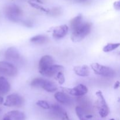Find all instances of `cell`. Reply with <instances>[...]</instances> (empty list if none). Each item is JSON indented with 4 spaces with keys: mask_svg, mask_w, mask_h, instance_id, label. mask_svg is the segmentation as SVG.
<instances>
[{
    "mask_svg": "<svg viewBox=\"0 0 120 120\" xmlns=\"http://www.w3.org/2000/svg\"><path fill=\"white\" fill-rule=\"evenodd\" d=\"M57 79L58 80L59 83L60 84H62L64 83L65 82V77H64V75L62 71H59L57 73Z\"/></svg>",
    "mask_w": 120,
    "mask_h": 120,
    "instance_id": "24",
    "label": "cell"
},
{
    "mask_svg": "<svg viewBox=\"0 0 120 120\" xmlns=\"http://www.w3.org/2000/svg\"><path fill=\"white\" fill-rule=\"evenodd\" d=\"M75 73L80 77H87L90 73L89 68L86 65L77 66L73 69Z\"/></svg>",
    "mask_w": 120,
    "mask_h": 120,
    "instance_id": "13",
    "label": "cell"
},
{
    "mask_svg": "<svg viewBox=\"0 0 120 120\" xmlns=\"http://www.w3.org/2000/svg\"><path fill=\"white\" fill-rule=\"evenodd\" d=\"M96 95L98 97L99 103V114L102 118H105L109 115L110 110L106 103L103 93L101 91H98L96 93Z\"/></svg>",
    "mask_w": 120,
    "mask_h": 120,
    "instance_id": "6",
    "label": "cell"
},
{
    "mask_svg": "<svg viewBox=\"0 0 120 120\" xmlns=\"http://www.w3.org/2000/svg\"><path fill=\"white\" fill-rule=\"evenodd\" d=\"M45 90L49 93H53L56 91L57 90V86L55 83L50 80H46L43 83L42 87Z\"/></svg>",
    "mask_w": 120,
    "mask_h": 120,
    "instance_id": "16",
    "label": "cell"
},
{
    "mask_svg": "<svg viewBox=\"0 0 120 120\" xmlns=\"http://www.w3.org/2000/svg\"><path fill=\"white\" fill-rule=\"evenodd\" d=\"M115 120L114 119H111V120Z\"/></svg>",
    "mask_w": 120,
    "mask_h": 120,
    "instance_id": "30",
    "label": "cell"
},
{
    "mask_svg": "<svg viewBox=\"0 0 120 120\" xmlns=\"http://www.w3.org/2000/svg\"><path fill=\"white\" fill-rule=\"evenodd\" d=\"M18 73L16 67L12 63L5 61H0V73L8 76H15Z\"/></svg>",
    "mask_w": 120,
    "mask_h": 120,
    "instance_id": "5",
    "label": "cell"
},
{
    "mask_svg": "<svg viewBox=\"0 0 120 120\" xmlns=\"http://www.w3.org/2000/svg\"><path fill=\"white\" fill-rule=\"evenodd\" d=\"M120 87V82L119 81H117V82L115 83L114 85V89H117L118 88H119Z\"/></svg>",
    "mask_w": 120,
    "mask_h": 120,
    "instance_id": "27",
    "label": "cell"
},
{
    "mask_svg": "<svg viewBox=\"0 0 120 120\" xmlns=\"http://www.w3.org/2000/svg\"><path fill=\"white\" fill-rule=\"evenodd\" d=\"M11 86L9 82L5 77H0V94H5L10 91Z\"/></svg>",
    "mask_w": 120,
    "mask_h": 120,
    "instance_id": "14",
    "label": "cell"
},
{
    "mask_svg": "<svg viewBox=\"0 0 120 120\" xmlns=\"http://www.w3.org/2000/svg\"><path fill=\"white\" fill-rule=\"evenodd\" d=\"M86 117L87 118H92V116H86Z\"/></svg>",
    "mask_w": 120,
    "mask_h": 120,
    "instance_id": "29",
    "label": "cell"
},
{
    "mask_svg": "<svg viewBox=\"0 0 120 120\" xmlns=\"http://www.w3.org/2000/svg\"><path fill=\"white\" fill-rule=\"evenodd\" d=\"M114 7L117 10H120V1H117L114 3Z\"/></svg>",
    "mask_w": 120,
    "mask_h": 120,
    "instance_id": "25",
    "label": "cell"
},
{
    "mask_svg": "<svg viewBox=\"0 0 120 120\" xmlns=\"http://www.w3.org/2000/svg\"><path fill=\"white\" fill-rule=\"evenodd\" d=\"M120 43H108V44H107L103 48V50L104 52H110L112 51V50H115V49H116L117 48H118V47L120 46Z\"/></svg>",
    "mask_w": 120,
    "mask_h": 120,
    "instance_id": "19",
    "label": "cell"
},
{
    "mask_svg": "<svg viewBox=\"0 0 120 120\" xmlns=\"http://www.w3.org/2000/svg\"><path fill=\"white\" fill-rule=\"evenodd\" d=\"M48 41V38L46 36L43 35H38L33 36L30 39V41L35 44H42L45 43Z\"/></svg>",
    "mask_w": 120,
    "mask_h": 120,
    "instance_id": "17",
    "label": "cell"
},
{
    "mask_svg": "<svg viewBox=\"0 0 120 120\" xmlns=\"http://www.w3.org/2000/svg\"><path fill=\"white\" fill-rule=\"evenodd\" d=\"M6 114L9 117L11 120H25V115L24 113L21 111H11L8 112Z\"/></svg>",
    "mask_w": 120,
    "mask_h": 120,
    "instance_id": "15",
    "label": "cell"
},
{
    "mask_svg": "<svg viewBox=\"0 0 120 120\" xmlns=\"http://www.w3.org/2000/svg\"><path fill=\"white\" fill-rule=\"evenodd\" d=\"M45 79L42 78H35L30 83L31 86L34 87H42Z\"/></svg>",
    "mask_w": 120,
    "mask_h": 120,
    "instance_id": "20",
    "label": "cell"
},
{
    "mask_svg": "<svg viewBox=\"0 0 120 120\" xmlns=\"http://www.w3.org/2000/svg\"><path fill=\"white\" fill-rule=\"evenodd\" d=\"M76 112L77 114V117H79L80 120H84V111H83V109L79 106H77L76 107Z\"/></svg>",
    "mask_w": 120,
    "mask_h": 120,
    "instance_id": "23",
    "label": "cell"
},
{
    "mask_svg": "<svg viewBox=\"0 0 120 120\" xmlns=\"http://www.w3.org/2000/svg\"><path fill=\"white\" fill-rule=\"evenodd\" d=\"M91 68L96 75L110 78L114 77L116 75V72L112 68L102 65L98 63H92L91 64Z\"/></svg>",
    "mask_w": 120,
    "mask_h": 120,
    "instance_id": "2",
    "label": "cell"
},
{
    "mask_svg": "<svg viewBox=\"0 0 120 120\" xmlns=\"http://www.w3.org/2000/svg\"><path fill=\"white\" fill-rule=\"evenodd\" d=\"M36 104L38 105L40 107L42 108L43 109H45V110H48V109H50V106L49 104V103L46 101L45 100H39L38 101Z\"/></svg>",
    "mask_w": 120,
    "mask_h": 120,
    "instance_id": "22",
    "label": "cell"
},
{
    "mask_svg": "<svg viewBox=\"0 0 120 120\" xmlns=\"http://www.w3.org/2000/svg\"><path fill=\"white\" fill-rule=\"evenodd\" d=\"M6 59L8 60H16L20 57V53L15 47H9L5 53Z\"/></svg>",
    "mask_w": 120,
    "mask_h": 120,
    "instance_id": "10",
    "label": "cell"
},
{
    "mask_svg": "<svg viewBox=\"0 0 120 120\" xmlns=\"http://www.w3.org/2000/svg\"><path fill=\"white\" fill-rule=\"evenodd\" d=\"M28 3L29 4V5H30L31 7H34V8H36V9L45 12H46V13L49 12V9L44 8V7H42V5H41L37 3V2H34V1H29V2H28Z\"/></svg>",
    "mask_w": 120,
    "mask_h": 120,
    "instance_id": "21",
    "label": "cell"
},
{
    "mask_svg": "<svg viewBox=\"0 0 120 120\" xmlns=\"http://www.w3.org/2000/svg\"><path fill=\"white\" fill-rule=\"evenodd\" d=\"M69 30V28L66 25H62L56 26L54 28L53 30L52 35L55 39H61L64 38L67 35Z\"/></svg>",
    "mask_w": 120,
    "mask_h": 120,
    "instance_id": "9",
    "label": "cell"
},
{
    "mask_svg": "<svg viewBox=\"0 0 120 120\" xmlns=\"http://www.w3.org/2000/svg\"><path fill=\"white\" fill-rule=\"evenodd\" d=\"M91 29V23L82 21L73 28H71V39L73 42H80L89 35Z\"/></svg>",
    "mask_w": 120,
    "mask_h": 120,
    "instance_id": "1",
    "label": "cell"
},
{
    "mask_svg": "<svg viewBox=\"0 0 120 120\" xmlns=\"http://www.w3.org/2000/svg\"><path fill=\"white\" fill-rule=\"evenodd\" d=\"M0 111H1V109H0Z\"/></svg>",
    "mask_w": 120,
    "mask_h": 120,
    "instance_id": "31",
    "label": "cell"
},
{
    "mask_svg": "<svg viewBox=\"0 0 120 120\" xmlns=\"http://www.w3.org/2000/svg\"><path fill=\"white\" fill-rule=\"evenodd\" d=\"M52 111L53 113L56 116H58V117H62L63 114L65 111H64L63 109L61 107L60 105H59L58 104H53V105L52 106Z\"/></svg>",
    "mask_w": 120,
    "mask_h": 120,
    "instance_id": "18",
    "label": "cell"
},
{
    "mask_svg": "<svg viewBox=\"0 0 120 120\" xmlns=\"http://www.w3.org/2000/svg\"><path fill=\"white\" fill-rule=\"evenodd\" d=\"M4 103V98L2 96H0V104H2Z\"/></svg>",
    "mask_w": 120,
    "mask_h": 120,
    "instance_id": "28",
    "label": "cell"
},
{
    "mask_svg": "<svg viewBox=\"0 0 120 120\" xmlns=\"http://www.w3.org/2000/svg\"><path fill=\"white\" fill-rule=\"evenodd\" d=\"M23 103V97L18 94L14 93L7 96L4 105L7 107H21Z\"/></svg>",
    "mask_w": 120,
    "mask_h": 120,
    "instance_id": "4",
    "label": "cell"
},
{
    "mask_svg": "<svg viewBox=\"0 0 120 120\" xmlns=\"http://www.w3.org/2000/svg\"><path fill=\"white\" fill-rule=\"evenodd\" d=\"M84 120H85V119H84Z\"/></svg>",
    "mask_w": 120,
    "mask_h": 120,
    "instance_id": "32",
    "label": "cell"
},
{
    "mask_svg": "<svg viewBox=\"0 0 120 120\" xmlns=\"http://www.w3.org/2000/svg\"><path fill=\"white\" fill-rule=\"evenodd\" d=\"M88 88L84 84H79L72 89L68 90V93L73 96H83L87 93Z\"/></svg>",
    "mask_w": 120,
    "mask_h": 120,
    "instance_id": "8",
    "label": "cell"
},
{
    "mask_svg": "<svg viewBox=\"0 0 120 120\" xmlns=\"http://www.w3.org/2000/svg\"><path fill=\"white\" fill-rule=\"evenodd\" d=\"M63 69H64V67L62 66V65L53 64L49 69H47L46 71L42 73L41 75L45 76V77H52V76L56 75L58 72L62 71Z\"/></svg>",
    "mask_w": 120,
    "mask_h": 120,
    "instance_id": "11",
    "label": "cell"
},
{
    "mask_svg": "<svg viewBox=\"0 0 120 120\" xmlns=\"http://www.w3.org/2000/svg\"><path fill=\"white\" fill-rule=\"evenodd\" d=\"M54 64V61L52 57L49 55H45L42 56L39 62V70L40 73L46 71L50 66Z\"/></svg>",
    "mask_w": 120,
    "mask_h": 120,
    "instance_id": "7",
    "label": "cell"
},
{
    "mask_svg": "<svg viewBox=\"0 0 120 120\" xmlns=\"http://www.w3.org/2000/svg\"><path fill=\"white\" fill-rule=\"evenodd\" d=\"M62 118H63V120H70V119H69V117H68V114H67V113L66 112H64L63 116H62Z\"/></svg>",
    "mask_w": 120,
    "mask_h": 120,
    "instance_id": "26",
    "label": "cell"
},
{
    "mask_svg": "<svg viewBox=\"0 0 120 120\" xmlns=\"http://www.w3.org/2000/svg\"><path fill=\"white\" fill-rule=\"evenodd\" d=\"M55 98L56 100L62 104L69 105L72 103V100L68 95L63 92H57L55 94Z\"/></svg>",
    "mask_w": 120,
    "mask_h": 120,
    "instance_id": "12",
    "label": "cell"
},
{
    "mask_svg": "<svg viewBox=\"0 0 120 120\" xmlns=\"http://www.w3.org/2000/svg\"><path fill=\"white\" fill-rule=\"evenodd\" d=\"M5 15L9 20L18 22L21 21L22 11L16 5H10L5 8Z\"/></svg>",
    "mask_w": 120,
    "mask_h": 120,
    "instance_id": "3",
    "label": "cell"
}]
</instances>
